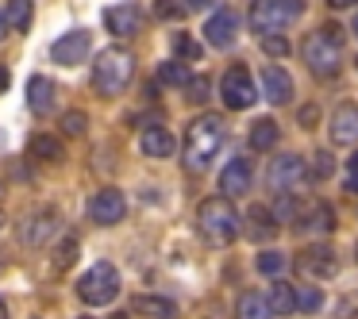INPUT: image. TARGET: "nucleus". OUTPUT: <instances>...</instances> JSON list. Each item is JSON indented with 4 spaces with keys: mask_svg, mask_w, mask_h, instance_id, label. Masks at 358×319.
Returning <instances> with one entry per match:
<instances>
[{
    "mask_svg": "<svg viewBox=\"0 0 358 319\" xmlns=\"http://www.w3.org/2000/svg\"><path fill=\"white\" fill-rule=\"evenodd\" d=\"M296 265H304L312 277H331V273H335V254H331V246L316 242V246H308L301 258H296Z\"/></svg>",
    "mask_w": 358,
    "mask_h": 319,
    "instance_id": "18",
    "label": "nucleus"
},
{
    "mask_svg": "<svg viewBox=\"0 0 358 319\" xmlns=\"http://www.w3.org/2000/svg\"><path fill=\"white\" fill-rule=\"evenodd\" d=\"M0 319H8V308H4V300H0Z\"/></svg>",
    "mask_w": 358,
    "mask_h": 319,
    "instance_id": "45",
    "label": "nucleus"
},
{
    "mask_svg": "<svg viewBox=\"0 0 358 319\" xmlns=\"http://www.w3.org/2000/svg\"><path fill=\"white\" fill-rule=\"evenodd\" d=\"M266 304H270L273 316H293L296 311V288L285 285V281H278V285L266 292Z\"/></svg>",
    "mask_w": 358,
    "mask_h": 319,
    "instance_id": "21",
    "label": "nucleus"
},
{
    "mask_svg": "<svg viewBox=\"0 0 358 319\" xmlns=\"http://www.w3.org/2000/svg\"><path fill=\"white\" fill-rule=\"evenodd\" d=\"M8 89V70H0V93Z\"/></svg>",
    "mask_w": 358,
    "mask_h": 319,
    "instance_id": "44",
    "label": "nucleus"
},
{
    "mask_svg": "<svg viewBox=\"0 0 358 319\" xmlns=\"http://www.w3.org/2000/svg\"><path fill=\"white\" fill-rule=\"evenodd\" d=\"M304 177H308V170H304V158H301V154H278V158L270 162V185L278 188L281 196L293 193V188L301 185Z\"/></svg>",
    "mask_w": 358,
    "mask_h": 319,
    "instance_id": "12",
    "label": "nucleus"
},
{
    "mask_svg": "<svg viewBox=\"0 0 358 319\" xmlns=\"http://www.w3.org/2000/svg\"><path fill=\"white\" fill-rule=\"evenodd\" d=\"M327 4H331V8H355L358 0H327Z\"/></svg>",
    "mask_w": 358,
    "mask_h": 319,
    "instance_id": "42",
    "label": "nucleus"
},
{
    "mask_svg": "<svg viewBox=\"0 0 358 319\" xmlns=\"http://www.w3.org/2000/svg\"><path fill=\"white\" fill-rule=\"evenodd\" d=\"M135 311L147 319H173L178 316V304L166 300V296H135Z\"/></svg>",
    "mask_w": 358,
    "mask_h": 319,
    "instance_id": "20",
    "label": "nucleus"
},
{
    "mask_svg": "<svg viewBox=\"0 0 358 319\" xmlns=\"http://www.w3.org/2000/svg\"><path fill=\"white\" fill-rule=\"evenodd\" d=\"M262 50L266 54H285V39H281V35H262Z\"/></svg>",
    "mask_w": 358,
    "mask_h": 319,
    "instance_id": "38",
    "label": "nucleus"
},
{
    "mask_svg": "<svg viewBox=\"0 0 358 319\" xmlns=\"http://www.w3.org/2000/svg\"><path fill=\"white\" fill-rule=\"evenodd\" d=\"M331 142L335 147H358V104H343L331 116Z\"/></svg>",
    "mask_w": 358,
    "mask_h": 319,
    "instance_id": "16",
    "label": "nucleus"
},
{
    "mask_svg": "<svg viewBox=\"0 0 358 319\" xmlns=\"http://www.w3.org/2000/svg\"><path fill=\"white\" fill-rule=\"evenodd\" d=\"M173 50H178L181 62H196L201 58V43L189 39V35H173Z\"/></svg>",
    "mask_w": 358,
    "mask_h": 319,
    "instance_id": "30",
    "label": "nucleus"
},
{
    "mask_svg": "<svg viewBox=\"0 0 358 319\" xmlns=\"http://www.w3.org/2000/svg\"><path fill=\"white\" fill-rule=\"evenodd\" d=\"M273 219H278V223H296V219H301V200H296L293 193H285V196H278V204H273Z\"/></svg>",
    "mask_w": 358,
    "mask_h": 319,
    "instance_id": "28",
    "label": "nucleus"
},
{
    "mask_svg": "<svg viewBox=\"0 0 358 319\" xmlns=\"http://www.w3.org/2000/svg\"><path fill=\"white\" fill-rule=\"evenodd\" d=\"M85 127H89L85 112L73 108V112H66V116H62V131H66V135H85Z\"/></svg>",
    "mask_w": 358,
    "mask_h": 319,
    "instance_id": "34",
    "label": "nucleus"
},
{
    "mask_svg": "<svg viewBox=\"0 0 358 319\" xmlns=\"http://www.w3.org/2000/svg\"><path fill=\"white\" fill-rule=\"evenodd\" d=\"M301 124H304V127L316 124V108H304V112H301Z\"/></svg>",
    "mask_w": 358,
    "mask_h": 319,
    "instance_id": "41",
    "label": "nucleus"
},
{
    "mask_svg": "<svg viewBox=\"0 0 358 319\" xmlns=\"http://www.w3.org/2000/svg\"><path fill=\"white\" fill-rule=\"evenodd\" d=\"M73 258H78V239H73V235H62V242H58V250H55L58 269H62V265H70Z\"/></svg>",
    "mask_w": 358,
    "mask_h": 319,
    "instance_id": "31",
    "label": "nucleus"
},
{
    "mask_svg": "<svg viewBox=\"0 0 358 319\" xmlns=\"http://www.w3.org/2000/svg\"><path fill=\"white\" fill-rule=\"evenodd\" d=\"M124 216H127V200H124L120 188H101V193H93V200H89V219H93V223L112 227Z\"/></svg>",
    "mask_w": 358,
    "mask_h": 319,
    "instance_id": "11",
    "label": "nucleus"
},
{
    "mask_svg": "<svg viewBox=\"0 0 358 319\" xmlns=\"http://www.w3.org/2000/svg\"><path fill=\"white\" fill-rule=\"evenodd\" d=\"M220 93H224V104L231 112H243V108H250V104L258 101V85H255V77H250L247 66H231V70L224 73Z\"/></svg>",
    "mask_w": 358,
    "mask_h": 319,
    "instance_id": "8",
    "label": "nucleus"
},
{
    "mask_svg": "<svg viewBox=\"0 0 358 319\" xmlns=\"http://www.w3.org/2000/svg\"><path fill=\"white\" fill-rule=\"evenodd\" d=\"M212 0H185V8H208Z\"/></svg>",
    "mask_w": 358,
    "mask_h": 319,
    "instance_id": "43",
    "label": "nucleus"
},
{
    "mask_svg": "<svg viewBox=\"0 0 358 319\" xmlns=\"http://www.w3.org/2000/svg\"><path fill=\"white\" fill-rule=\"evenodd\" d=\"M8 24L12 31H31V16H35V4L31 0H8Z\"/></svg>",
    "mask_w": 358,
    "mask_h": 319,
    "instance_id": "24",
    "label": "nucleus"
},
{
    "mask_svg": "<svg viewBox=\"0 0 358 319\" xmlns=\"http://www.w3.org/2000/svg\"><path fill=\"white\" fill-rule=\"evenodd\" d=\"M27 104H31L35 116H47L55 108V81L50 77H31L27 81Z\"/></svg>",
    "mask_w": 358,
    "mask_h": 319,
    "instance_id": "19",
    "label": "nucleus"
},
{
    "mask_svg": "<svg viewBox=\"0 0 358 319\" xmlns=\"http://www.w3.org/2000/svg\"><path fill=\"white\" fill-rule=\"evenodd\" d=\"M247 219H250V235H255L258 242L270 239V235H273V223H278L270 208H250V212H247Z\"/></svg>",
    "mask_w": 358,
    "mask_h": 319,
    "instance_id": "27",
    "label": "nucleus"
},
{
    "mask_svg": "<svg viewBox=\"0 0 358 319\" xmlns=\"http://www.w3.org/2000/svg\"><path fill=\"white\" fill-rule=\"evenodd\" d=\"M185 96H189L193 104H204V101H208V77H193V81L185 85Z\"/></svg>",
    "mask_w": 358,
    "mask_h": 319,
    "instance_id": "36",
    "label": "nucleus"
},
{
    "mask_svg": "<svg viewBox=\"0 0 358 319\" xmlns=\"http://www.w3.org/2000/svg\"><path fill=\"white\" fill-rule=\"evenodd\" d=\"M255 269L262 273V277H278L281 269H285V254H278V250H262L255 262Z\"/></svg>",
    "mask_w": 358,
    "mask_h": 319,
    "instance_id": "29",
    "label": "nucleus"
},
{
    "mask_svg": "<svg viewBox=\"0 0 358 319\" xmlns=\"http://www.w3.org/2000/svg\"><path fill=\"white\" fill-rule=\"evenodd\" d=\"M189 70H185V62H162L158 66V85H170V89H185L189 85Z\"/></svg>",
    "mask_w": 358,
    "mask_h": 319,
    "instance_id": "25",
    "label": "nucleus"
},
{
    "mask_svg": "<svg viewBox=\"0 0 358 319\" xmlns=\"http://www.w3.org/2000/svg\"><path fill=\"white\" fill-rule=\"evenodd\" d=\"M196 227H201L204 242L212 246H227V242L239 239V212L231 208V200L224 196H212L196 208Z\"/></svg>",
    "mask_w": 358,
    "mask_h": 319,
    "instance_id": "3",
    "label": "nucleus"
},
{
    "mask_svg": "<svg viewBox=\"0 0 358 319\" xmlns=\"http://www.w3.org/2000/svg\"><path fill=\"white\" fill-rule=\"evenodd\" d=\"M8 35H12V24H8V12L0 8V43L8 39Z\"/></svg>",
    "mask_w": 358,
    "mask_h": 319,
    "instance_id": "40",
    "label": "nucleus"
},
{
    "mask_svg": "<svg viewBox=\"0 0 358 319\" xmlns=\"http://www.w3.org/2000/svg\"><path fill=\"white\" fill-rule=\"evenodd\" d=\"M16 235H20V242H24V246L43 250L47 242L62 239V235H66V223H62V216H58L55 208H43V212H35V216H27L24 223L16 227Z\"/></svg>",
    "mask_w": 358,
    "mask_h": 319,
    "instance_id": "7",
    "label": "nucleus"
},
{
    "mask_svg": "<svg viewBox=\"0 0 358 319\" xmlns=\"http://www.w3.org/2000/svg\"><path fill=\"white\" fill-rule=\"evenodd\" d=\"M112 319H127V316H124V311H120V316H112Z\"/></svg>",
    "mask_w": 358,
    "mask_h": 319,
    "instance_id": "46",
    "label": "nucleus"
},
{
    "mask_svg": "<svg viewBox=\"0 0 358 319\" xmlns=\"http://www.w3.org/2000/svg\"><path fill=\"white\" fill-rule=\"evenodd\" d=\"M235 35H239V16H235L231 8L212 12V20L204 24V39H208L212 47H231Z\"/></svg>",
    "mask_w": 358,
    "mask_h": 319,
    "instance_id": "14",
    "label": "nucleus"
},
{
    "mask_svg": "<svg viewBox=\"0 0 358 319\" xmlns=\"http://www.w3.org/2000/svg\"><path fill=\"white\" fill-rule=\"evenodd\" d=\"M135 77V54H127V50L120 47H108L96 54L93 62V89L101 96H120L127 85H131Z\"/></svg>",
    "mask_w": 358,
    "mask_h": 319,
    "instance_id": "2",
    "label": "nucleus"
},
{
    "mask_svg": "<svg viewBox=\"0 0 358 319\" xmlns=\"http://www.w3.org/2000/svg\"><path fill=\"white\" fill-rule=\"evenodd\" d=\"M331 227V212H327V204H312V219L304 223V231H327Z\"/></svg>",
    "mask_w": 358,
    "mask_h": 319,
    "instance_id": "32",
    "label": "nucleus"
},
{
    "mask_svg": "<svg viewBox=\"0 0 358 319\" xmlns=\"http://www.w3.org/2000/svg\"><path fill=\"white\" fill-rule=\"evenodd\" d=\"M355 258H358V250H355Z\"/></svg>",
    "mask_w": 358,
    "mask_h": 319,
    "instance_id": "49",
    "label": "nucleus"
},
{
    "mask_svg": "<svg viewBox=\"0 0 358 319\" xmlns=\"http://www.w3.org/2000/svg\"><path fill=\"white\" fill-rule=\"evenodd\" d=\"M347 193H358V150L350 154V162H347Z\"/></svg>",
    "mask_w": 358,
    "mask_h": 319,
    "instance_id": "39",
    "label": "nucleus"
},
{
    "mask_svg": "<svg viewBox=\"0 0 358 319\" xmlns=\"http://www.w3.org/2000/svg\"><path fill=\"white\" fill-rule=\"evenodd\" d=\"M78 296L89 308H104L120 296V269L112 262H93V269L81 273L78 281Z\"/></svg>",
    "mask_w": 358,
    "mask_h": 319,
    "instance_id": "5",
    "label": "nucleus"
},
{
    "mask_svg": "<svg viewBox=\"0 0 358 319\" xmlns=\"http://www.w3.org/2000/svg\"><path fill=\"white\" fill-rule=\"evenodd\" d=\"M331 170H335L331 154H324V150H320L316 162H312V173H308V177H312V181H327V177H331Z\"/></svg>",
    "mask_w": 358,
    "mask_h": 319,
    "instance_id": "35",
    "label": "nucleus"
},
{
    "mask_svg": "<svg viewBox=\"0 0 358 319\" xmlns=\"http://www.w3.org/2000/svg\"><path fill=\"white\" fill-rule=\"evenodd\" d=\"M89 54H93V31H85V27L66 31L62 39L50 47V58H55L58 66H81Z\"/></svg>",
    "mask_w": 358,
    "mask_h": 319,
    "instance_id": "9",
    "label": "nucleus"
},
{
    "mask_svg": "<svg viewBox=\"0 0 358 319\" xmlns=\"http://www.w3.org/2000/svg\"><path fill=\"white\" fill-rule=\"evenodd\" d=\"M250 185H255L250 162L247 158H231V162L224 165V173H220V193H224V200H235V196L250 193Z\"/></svg>",
    "mask_w": 358,
    "mask_h": 319,
    "instance_id": "13",
    "label": "nucleus"
},
{
    "mask_svg": "<svg viewBox=\"0 0 358 319\" xmlns=\"http://www.w3.org/2000/svg\"><path fill=\"white\" fill-rule=\"evenodd\" d=\"M104 27H108V35H116V39H131L143 27V8L135 0L112 4V8H104Z\"/></svg>",
    "mask_w": 358,
    "mask_h": 319,
    "instance_id": "10",
    "label": "nucleus"
},
{
    "mask_svg": "<svg viewBox=\"0 0 358 319\" xmlns=\"http://www.w3.org/2000/svg\"><path fill=\"white\" fill-rule=\"evenodd\" d=\"M155 16L173 20V16H181V4H173V0H155Z\"/></svg>",
    "mask_w": 358,
    "mask_h": 319,
    "instance_id": "37",
    "label": "nucleus"
},
{
    "mask_svg": "<svg viewBox=\"0 0 358 319\" xmlns=\"http://www.w3.org/2000/svg\"><path fill=\"white\" fill-rule=\"evenodd\" d=\"M304 12V0H255L250 4V27L262 35H278L281 27H289Z\"/></svg>",
    "mask_w": 358,
    "mask_h": 319,
    "instance_id": "6",
    "label": "nucleus"
},
{
    "mask_svg": "<svg viewBox=\"0 0 358 319\" xmlns=\"http://www.w3.org/2000/svg\"><path fill=\"white\" fill-rule=\"evenodd\" d=\"M273 311H270V304H266V296H258V292H243V300H239V319H270Z\"/></svg>",
    "mask_w": 358,
    "mask_h": 319,
    "instance_id": "26",
    "label": "nucleus"
},
{
    "mask_svg": "<svg viewBox=\"0 0 358 319\" xmlns=\"http://www.w3.org/2000/svg\"><path fill=\"white\" fill-rule=\"evenodd\" d=\"M301 58L316 77H335L343 66L339 58V35L335 31H312L301 39Z\"/></svg>",
    "mask_w": 358,
    "mask_h": 319,
    "instance_id": "4",
    "label": "nucleus"
},
{
    "mask_svg": "<svg viewBox=\"0 0 358 319\" xmlns=\"http://www.w3.org/2000/svg\"><path fill=\"white\" fill-rule=\"evenodd\" d=\"M278 139H281V131H278L273 119H258V124L250 127V147H255V150H273V147H278Z\"/></svg>",
    "mask_w": 358,
    "mask_h": 319,
    "instance_id": "22",
    "label": "nucleus"
},
{
    "mask_svg": "<svg viewBox=\"0 0 358 319\" xmlns=\"http://www.w3.org/2000/svg\"><path fill=\"white\" fill-rule=\"evenodd\" d=\"M355 35H358V16H355Z\"/></svg>",
    "mask_w": 358,
    "mask_h": 319,
    "instance_id": "47",
    "label": "nucleus"
},
{
    "mask_svg": "<svg viewBox=\"0 0 358 319\" xmlns=\"http://www.w3.org/2000/svg\"><path fill=\"white\" fill-rule=\"evenodd\" d=\"M85 319H89V316H85Z\"/></svg>",
    "mask_w": 358,
    "mask_h": 319,
    "instance_id": "50",
    "label": "nucleus"
},
{
    "mask_svg": "<svg viewBox=\"0 0 358 319\" xmlns=\"http://www.w3.org/2000/svg\"><path fill=\"white\" fill-rule=\"evenodd\" d=\"M224 147V124L216 116H201L189 124L185 131V170L189 173H204L212 165V158Z\"/></svg>",
    "mask_w": 358,
    "mask_h": 319,
    "instance_id": "1",
    "label": "nucleus"
},
{
    "mask_svg": "<svg viewBox=\"0 0 358 319\" xmlns=\"http://www.w3.org/2000/svg\"><path fill=\"white\" fill-rule=\"evenodd\" d=\"M355 66H358V58H355Z\"/></svg>",
    "mask_w": 358,
    "mask_h": 319,
    "instance_id": "48",
    "label": "nucleus"
},
{
    "mask_svg": "<svg viewBox=\"0 0 358 319\" xmlns=\"http://www.w3.org/2000/svg\"><path fill=\"white\" fill-rule=\"evenodd\" d=\"M320 308H324V296L316 288H301L296 292V311H320Z\"/></svg>",
    "mask_w": 358,
    "mask_h": 319,
    "instance_id": "33",
    "label": "nucleus"
},
{
    "mask_svg": "<svg viewBox=\"0 0 358 319\" xmlns=\"http://www.w3.org/2000/svg\"><path fill=\"white\" fill-rule=\"evenodd\" d=\"M258 85H262V96L270 104H289V96H293V77H289L281 66H266Z\"/></svg>",
    "mask_w": 358,
    "mask_h": 319,
    "instance_id": "15",
    "label": "nucleus"
},
{
    "mask_svg": "<svg viewBox=\"0 0 358 319\" xmlns=\"http://www.w3.org/2000/svg\"><path fill=\"white\" fill-rule=\"evenodd\" d=\"M139 147H143V154H147V158H170L173 150H178V139H173V135L166 131V127L150 124V127H143Z\"/></svg>",
    "mask_w": 358,
    "mask_h": 319,
    "instance_id": "17",
    "label": "nucleus"
},
{
    "mask_svg": "<svg viewBox=\"0 0 358 319\" xmlns=\"http://www.w3.org/2000/svg\"><path fill=\"white\" fill-rule=\"evenodd\" d=\"M31 158H39V162H58V158H62V139H58V135H31Z\"/></svg>",
    "mask_w": 358,
    "mask_h": 319,
    "instance_id": "23",
    "label": "nucleus"
}]
</instances>
